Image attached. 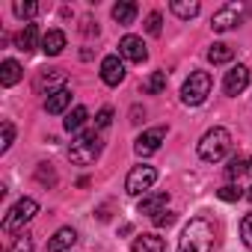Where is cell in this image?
Listing matches in <instances>:
<instances>
[{
	"label": "cell",
	"mask_w": 252,
	"mask_h": 252,
	"mask_svg": "<svg viewBox=\"0 0 252 252\" xmlns=\"http://www.w3.org/2000/svg\"><path fill=\"white\" fill-rule=\"evenodd\" d=\"M214 222L205 217H193L178 237V252H214Z\"/></svg>",
	"instance_id": "obj_1"
},
{
	"label": "cell",
	"mask_w": 252,
	"mask_h": 252,
	"mask_svg": "<svg viewBox=\"0 0 252 252\" xmlns=\"http://www.w3.org/2000/svg\"><path fill=\"white\" fill-rule=\"evenodd\" d=\"M231 149V134L225 128H211L202 140H199V158L205 163H220Z\"/></svg>",
	"instance_id": "obj_2"
},
{
	"label": "cell",
	"mask_w": 252,
	"mask_h": 252,
	"mask_svg": "<svg viewBox=\"0 0 252 252\" xmlns=\"http://www.w3.org/2000/svg\"><path fill=\"white\" fill-rule=\"evenodd\" d=\"M98 155H101V140H98L95 131L80 134V137L68 146V160L77 163V166H89V163H95Z\"/></svg>",
	"instance_id": "obj_3"
},
{
	"label": "cell",
	"mask_w": 252,
	"mask_h": 252,
	"mask_svg": "<svg viewBox=\"0 0 252 252\" xmlns=\"http://www.w3.org/2000/svg\"><path fill=\"white\" fill-rule=\"evenodd\" d=\"M211 86H214V80H211L208 71H193V74L184 80V86H181V101H184L187 107H199V104H205V98L211 95Z\"/></svg>",
	"instance_id": "obj_4"
},
{
	"label": "cell",
	"mask_w": 252,
	"mask_h": 252,
	"mask_svg": "<svg viewBox=\"0 0 252 252\" xmlns=\"http://www.w3.org/2000/svg\"><path fill=\"white\" fill-rule=\"evenodd\" d=\"M36 214H39V202H36V199H30V196L18 199V202L12 205V211L6 214V220H3V231H6V234L21 231V228L36 217Z\"/></svg>",
	"instance_id": "obj_5"
},
{
	"label": "cell",
	"mask_w": 252,
	"mask_h": 252,
	"mask_svg": "<svg viewBox=\"0 0 252 252\" xmlns=\"http://www.w3.org/2000/svg\"><path fill=\"white\" fill-rule=\"evenodd\" d=\"M246 12H249L246 3H225L222 9L214 12V18H211V30H214V33H228V30H234V27L246 18Z\"/></svg>",
	"instance_id": "obj_6"
},
{
	"label": "cell",
	"mask_w": 252,
	"mask_h": 252,
	"mask_svg": "<svg viewBox=\"0 0 252 252\" xmlns=\"http://www.w3.org/2000/svg\"><path fill=\"white\" fill-rule=\"evenodd\" d=\"M158 181V169L155 166H134L128 172V178H125V193H131V196H140L146 190H152V184Z\"/></svg>",
	"instance_id": "obj_7"
},
{
	"label": "cell",
	"mask_w": 252,
	"mask_h": 252,
	"mask_svg": "<svg viewBox=\"0 0 252 252\" xmlns=\"http://www.w3.org/2000/svg\"><path fill=\"white\" fill-rule=\"evenodd\" d=\"M166 140V128L163 125H158V128H152V131H143L140 137H137V143H134V152L140 155V158H149V155H155L158 149H160V143Z\"/></svg>",
	"instance_id": "obj_8"
},
{
	"label": "cell",
	"mask_w": 252,
	"mask_h": 252,
	"mask_svg": "<svg viewBox=\"0 0 252 252\" xmlns=\"http://www.w3.org/2000/svg\"><path fill=\"white\" fill-rule=\"evenodd\" d=\"M119 54L128 60V63H146L149 60V48L140 36H125L119 42Z\"/></svg>",
	"instance_id": "obj_9"
},
{
	"label": "cell",
	"mask_w": 252,
	"mask_h": 252,
	"mask_svg": "<svg viewBox=\"0 0 252 252\" xmlns=\"http://www.w3.org/2000/svg\"><path fill=\"white\" fill-rule=\"evenodd\" d=\"M101 80H104L107 86H119V83L125 80V63H122L116 54H107V57L101 60Z\"/></svg>",
	"instance_id": "obj_10"
},
{
	"label": "cell",
	"mask_w": 252,
	"mask_h": 252,
	"mask_svg": "<svg viewBox=\"0 0 252 252\" xmlns=\"http://www.w3.org/2000/svg\"><path fill=\"white\" fill-rule=\"evenodd\" d=\"M249 86V68L246 65H234L228 74H225V80H222V89H225V95H240L243 89Z\"/></svg>",
	"instance_id": "obj_11"
},
{
	"label": "cell",
	"mask_w": 252,
	"mask_h": 252,
	"mask_svg": "<svg viewBox=\"0 0 252 252\" xmlns=\"http://www.w3.org/2000/svg\"><path fill=\"white\" fill-rule=\"evenodd\" d=\"M33 86H36V92H45V89H48V95H51V92H57V89H63V86H65V74H63L60 68L39 71Z\"/></svg>",
	"instance_id": "obj_12"
},
{
	"label": "cell",
	"mask_w": 252,
	"mask_h": 252,
	"mask_svg": "<svg viewBox=\"0 0 252 252\" xmlns=\"http://www.w3.org/2000/svg\"><path fill=\"white\" fill-rule=\"evenodd\" d=\"M166 205H169V193H149V196H143V202H140V214H149V217H158L160 211H166Z\"/></svg>",
	"instance_id": "obj_13"
},
{
	"label": "cell",
	"mask_w": 252,
	"mask_h": 252,
	"mask_svg": "<svg viewBox=\"0 0 252 252\" xmlns=\"http://www.w3.org/2000/svg\"><path fill=\"white\" fill-rule=\"evenodd\" d=\"M77 243V231L74 228H60L51 240H48V252H68Z\"/></svg>",
	"instance_id": "obj_14"
},
{
	"label": "cell",
	"mask_w": 252,
	"mask_h": 252,
	"mask_svg": "<svg viewBox=\"0 0 252 252\" xmlns=\"http://www.w3.org/2000/svg\"><path fill=\"white\" fill-rule=\"evenodd\" d=\"M68 104H71V89H68V86H63V89H57V92H51V95L45 98V110H48L51 116L63 113Z\"/></svg>",
	"instance_id": "obj_15"
},
{
	"label": "cell",
	"mask_w": 252,
	"mask_h": 252,
	"mask_svg": "<svg viewBox=\"0 0 252 252\" xmlns=\"http://www.w3.org/2000/svg\"><path fill=\"white\" fill-rule=\"evenodd\" d=\"M134 18H137V3L134 0H119V3L113 6V21L116 24L128 27V24H134Z\"/></svg>",
	"instance_id": "obj_16"
},
{
	"label": "cell",
	"mask_w": 252,
	"mask_h": 252,
	"mask_svg": "<svg viewBox=\"0 0 252 252\" xmlns=\"http://www.w3.org/2000/svg\"><path fill=\"white\" fill-rule=\"evenodd\" d=\"M15 45H18V51H24V54L36 51V48H39V27H36V24H24V30L15 36Z\"/></svg>",
	"instance_id": "obj_17"
},
{
	"label": "cell",
	"mask_w": 252,
	"mask_h": 252,
	"mask_svg": "<svg viewBox=\"0 0 252 252\" xmlns=\"http://www.w3.org/2000/svg\"><path fill=\"white\" fill-rule=\"evenodd\" d=\"M42 51H45L48 57L63 54V51H65V33H63V30H48V33L42 36Z\"/></svg>",
	"instance_id": "obj_18"
},
{
	"label": "cell",
	"mask_w": 252,
	"mask_h": 252,
	"mask_svg": "<svg viewBox=\"0 0 252 252\" xmlns=\"http://www.w3.org/2000/svg\"><path fill=\"white\" fill-rule=\"evenodd\" d=\"M131 252H166V243H163V237H158V234L149 231V234H140L134 240Z\"/></svg>",
	"instance_id": "obj_19"
},
{
	"label": "cell",
	"mask_w": 252,
	"mask_h": 252,
	"mask_svg": "<svg viewBox=\"0 0 252 252\" xmlns=\"http://www.w3.org/2000/svg\"><path fill=\"white\" fill-rule=\"evenodd\" d=\"M169 9H172V15H178L181 21H190V18H196L199 15V3H196V0H172V3H169Z\"/></svg>",
	"instance_id": "obj_20"
},
{
	"label": "cell",
	"mask_w": 252,
	"mask_h": 252,
	"mask_svg": "<svg viewBox=\"0 0 252 252\" xmlns=\"http://www.w3.org/2000/svg\"><path fill=\"white\" fill-rule=\"evenodd\" d=\"M86 119H89V113H86V107L83 104H77L68 116H65V122H63V128L68 131V134H77L83 125H86Z\"/></svg>",
	"instance_id": "obj_21"
},
{
	"label": "cell",
	"mask_w": 252,
	"mask_h": 252,
	"mask_svg": "<svg viewBox=\"0 0 252 252\" xmlns=\"http://www.w3.org/2000/svg\"><path fill=\"white\" fill-rule=\"evenodd\" d=\"M21 77H24L21 65L15 60H3V65H0V83H3V86H15Z\"/></svg>",
	"instance_id": "obj_22"
},
{
	"label": "cell",
	"mask_w": 252,
	"mask_h": 252,
	"mask_svg": "<svg viewBox=\"0 0 252 252\" xmlns=\"http://www.w3.org/2000/svg\"><path fill=\"white\" fill-rule=\"evenodd\" d=\"M208 60H211L214 65H225V63L234 60V51H231L228 45H222V42H214L211 51H208Z\"/></svg>",
	"instance_id": "obj_23"
},
{
	"label": "cell",
	"mask_w": 252,
	"mask_h": 252,
	"mask_svg": "<svg viewBox=\"0 0 252 252\" xmlns=\"http://www.w3.org/2000/svg\"><path fill=\"white\" fill-rule=\"evenodd\" d=\"M166 89V71H152L146 80H143V92H149V95H158V92H163Z\"/></svg>",
	"instance_id": "obj_24"
},
{
	"label": "cell",
	"mask_w": 252,
	"mask_h": 252,
	"mask_svg": "<svg viewBox=\"0 0 252 252\" xmlns=\"http://www.w3.org/2000/svg\"><path fill=\"white\" fill-rule=\"evenodd\" d=\"M243 172H246V160H243L240 155H234V158L228 160V166H225V178H228V181H234V178H240Z\"/></svg>",
	"instance_id": "obj_25"
},
{
	"label": "cell",
	"mask_w": 252,
	"mask_h": 252,
	"mask_svg": "<svg viewBox=\"0 0 252 252\" xmlns=\"http://www.w3.org/2000/svg\"><path fill=\"white\" fill-rule=\"evenodd\" d=\"M12 9H15V15H18V18H27V21H30V18H36V15L42 12V6H39V3H15Z\"/></svg>",
	"instance_id": "obj_26"
},
{
	"label": "cell",
	"mask_w": 252,
	"mask_h": 252,
	"mask_svg": "<svg viewBox=\"0 0 252 252\" xmlns=\"http://www.w3.org/2000/svg\"><path fill=\"white\" fill-rule=\"evenodd\" d=\"M217 196H220L222 202H237V199L243 196V190H240L237 184H225V187H220V190H217Z\"/></svg>",
	"instance_id": "obj_27"
},
{
	"label": "cell",
	"mask_w": 252,
	"mask_h": 252,
	"mask_svg": "<svg viewBox=\"0 0 252 252\" xmlns=\"http://www.w3.org/2000/svg\"><path fill=\"white\" fill-rule=\"evenodd\" d=\"M160 24H163V15H160V12H149V18H146V33H149V36H160Z\"/></svg>",
	"instance_id": "obj_28"
},
{
	"label": "cell",
	"mask_w": 252,
	"mask_h": 252,
	"mask_svg": "<svg viewBox=\"0 0 252 252\" xmlns=\"http://www.w3.org/2000/svg\"><path fill=\"white\" fill-rule=\"evenodd\" d=\"M12 140H15V125L6 119V122H3V143H0V152H9Z\"/></svg>",
	"instance_id": "obj_29"
},
{
	"label": "cell",
	"mask_w": 252,
	"mask_h": 252,
	"mask_svg": "<svg viewBox=\"0 0 252 252\" xmlns=\"http://www.w3.org/2000/svg\"><path fill=\"white\" fill-rule=\"evenodd\" d=\"M240 237H243V243L252 249V214H246V217L240 220Z\"/></svg>",
	"instance_id": "obj_30"
},
{
	"label": "cell",
	"mask_w": 252,
	"mask_h": 252,
	"mask_svg": "<svg viewBox=\"0 0 252 252\" xmlns=\"http://www.w3.org/2000/svg\"><path fill=\"white\" fill-rule=\"evenodd\" d=\"M9 252H33V237H30V234H21V237L9 246Z\"/></svg>",
	"instance_id": "obj_31"
},
{
	"label": "cell",
	"mask_w": 252,
	"mask_h": 252,
	"mask_svg": "<svg viewBox=\"0 0 252 252\" xmlns=\"http://www.w3.org/2000/svg\"><path fill=\"white\" fill-rule=\"evenodd\" d=\"M152 220H155V225H158V228H169L178 217H175L172 211H160V214H158V217H152Z\"/></svg>",
	"instance_id": "obj_32"
},
{
	"label": "cell",
	"mask_w": 252,
	"mask_h": 252,
	"mask_svg": "<svg viewBox=\"0 0 252 252\" xmlns=\"http://www.w3.org/2000/svg\"><path fill=\"white\" fill-rule=\"evenodd\" d=\"M36 178H39L42 184H54V181H57V175H54L51 163H42V166H39V172H36Z\"/></svg>",
	"instance_id": "obj_33"
},
{
	"label": "cell",
	"mask_w": 252,
	"mask_h": 252,
	"mask_svg": "<svg viewBox=\"0 0 252 252\" xmlns=\"http://www.w3.org/2000/svg\"><path fill=\"white\" fill-rule=\"evenodd\" d=\"M110 122H113V110H110V107H104V110L95 116V128H107Z\"/></svg>",
	"instance_id": "obj_34"
},
{
	"label": "cell",
	"mask_w": 252,
	"mask_h": 252,
	"mask_svg": "<svg viewBox=\"0 0 252 252\" xmlns=\"http://www.w3.org/2000/svg\"><path fill=\"white\" fill-rule=\"evenodd\" d=\"M246 172H249V175H252V158H249V160H246Z\"/></svg>",
	"instance_id": "obj_35"
},
{
	"label": "cell",
	"mask_w": 252,
	"mask_h": 252,
	"mask_svg": "<svg viewBox=\"0 0 252 252\" xmlns=\"http://www.w3.org/2000/svg\"><path fill=\"white\" fill-rule=\"evenodd\" d=\"M246 199H249V202H252V187H249V190H246Z\"/></svg>",
	"instance_id": "obj_36"
}]
</instances>
